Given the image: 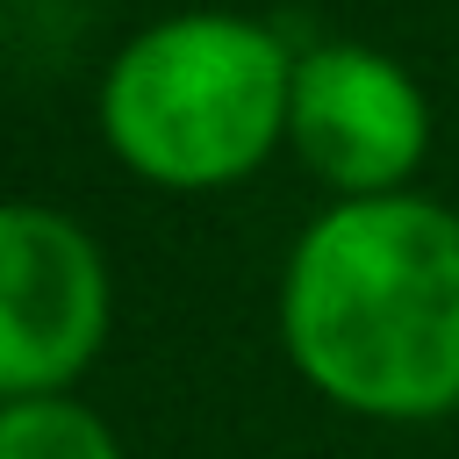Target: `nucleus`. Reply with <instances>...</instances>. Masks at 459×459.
Here are the masks:
<instances>
[{"label":"nucleus","instance_id":"f257e3e1","mask_svg":"<svg viewBox=\"0 0 459 459\" xmlns=\"http://www.w3.org/2000/svg\"><path fill=\"white\" fill-rule=\"evenodd\" d=\"M280 337L294 373L351 416L459 409V215L430 194L330 201L287 251Z\"/></svg>","mask_w":459,"mask_h":459},{"label":"nucleus","instance_id":"f03ea898","mask_svg":"<svg viewBox=\"0 0 459 459\" xmlns=\"http://www.w3.org/2000/svg\"><path fill=\"white\" fill-rule=\"evenodd\" d=\"M294 50L251 14H172L129 36L100 79V136L172 194L251 179L287 136Z\"/></svg>","mask_w":459,"mask_h":459},{"label":"nucleus","instance_id":"7ed1b4c3","mask_svg":"<svg viewBox=\"0 0 459 459\" xmlns=\"http://www.w3.org/2000/svg\"><path fill=\"white\" fill-rule=\"evenodd\" d=\"M115 316L100 244L43 201H0V402L65 394Z\"/></svg>","mask_w":459,"mask_h":459},{"label":"nucleus","instance_id":"20e7f679","mask_svg":"<svg viewBox=\"0 0 459 459\" xmlns=\"http://www.w3.org/2000/svg\"><path fill=\"white\" fill-rule=\"evenodd\" d=\"M287 143L337 201L409 194V172L430 151L423 86L373 43H308L294 50Z\"/></svg>","mask_w":459,"mask_h":459},{"label":"nucleus","instance_id":"39448f33","mask_svg":"<svg viewBox=\"0 0 459 459\" xmlns=\"http://www.w3.org/2000/svg\"><path fill=\"white\" fill-rule=\"evenodd\" d=\"M0 459H122V437L72 394L0 402Z\"/></svg>","mask_w":459,"mask_h":459}]
</instances>
